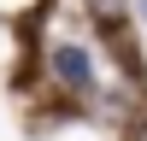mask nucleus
Wrapping results in <instances>:
<instances>
[{
	"label": "nucleus",
	"mask_w": 147,
	"mask_h": 141,
	"mask_svg": "<svg viewBox=\"0 0 147 141\" xmlns=\"http://www.w3.org/2000/svg\"><path fill=\"white\" fill-rule=\"evenodd\" d=\"M47 65H53V77L65 82L71 94H82V100H88V94L100 88V77H94V59H88V47H77V41H59L53 53H47Z\"/></svg>",
	"instance_id": "f257e3e1"
},
{
	"label": "nucleus",
	"mask_w": 147,
	"mask_h": 141,
	"mask_svg": "<svg viewBox=\"0 0 147 141\" xmlns=\"http://www.w3.org/2000/svg\"><path fill=\"white\" fill-rule=\"evenodd\" d=\"M124 6H129V0H88V12H94L100 23H118V18H124Z\"/></svg>",
	"instance_id": "f03ea898"
},
{
	"label": "nucleus",
	"mask_w": 147,
	"mask_h": 141,
	"mask_svg": "<svg viewBox=\"0 0 147 141\" xmlns=\"http://www.w3.org/2000/svg\"><path fill=\"white\" fill-rule=\"evenodd\" d=\"M136 6H141V23H147V0H136Z\"/></svg>",
	"instance_id": "7ed1b4c3"
}]
</instances>
